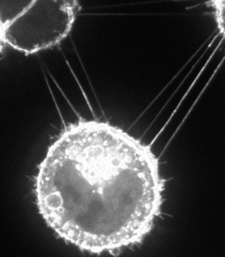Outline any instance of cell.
<instances>
[{
    "label": "cell",
    "mask_w": 225,
    "mask_h": 257,
    "mask_svg": "<svg viewBox=\"0 0 225 257\" xmlns=\"http://www.w3.org/2000/svg\"><path fill=\"white\" fill-rule=\"evenodd\" d=\"M38 167L39 212L81 251L114 254L140 244L162 212L165 181L158 158L109 123L68 125Z\"/></svg>",
    "instance_id": "obj_1"
},
{
    "label": "cell",
    "mask_w": 225,
    "mask_h": 257,
    "mask_svg": "<svg viewBox=\"0 0 225 257\" xmlns=\"http://www.w3.org/2000/svg\"><path fill=\"white\" fill-rule=\"evenodd\" d=\"M80 9L77 1L29 2L12 18L1 19L2 45L27 56L54 47L70 33Z\"/></svg>",
    "instance_id": "obj_2"
},
{
    "label": "cell",
    "mask_w": 225,
    "mask_h": 257,
    "mask_svg": "<svg viewBox=\"0 0 225 257\" xmlns=\"http://www.w3.org/2000/svg\"><path fill=\"white\" fill-rule=\"evenodd\" d=\"M206 4L212 8L217 29L225 39V0L208 2Z\"/></svg>",
    "instance_id": "obj_3"
}]
</instances>
